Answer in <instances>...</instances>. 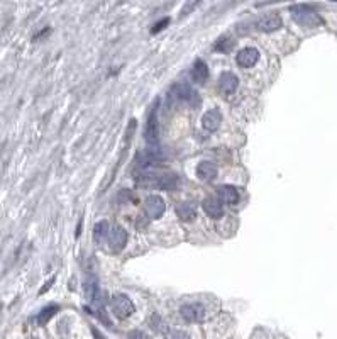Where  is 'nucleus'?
<instances>
[{"label": "nucleus", "instance_id": "f257e3e1", "mask_svg": "<svg viewBox=\"0 0 337 339\" xmlns=\"http://www.w3.org/2000/svg\"><path fill=\"white\" fill-rule=\"evenodd\" d=\"M290 12H292L295 22H298L300 26H305V28H317V26L322 24L320 16L308 5H292Z\"/></svg>", "mask_w": 337, "mask_h": 339}, {"label": "nucleus", "instance_id": "f03ea898", "mask_svg": "<svg viewBox=\"0 0 337 339\" xmlns=\"http://www.w3.org/2000/svg\"><path fill=\"white\" fill-rule=\"evenodd\" d=\"M173 98L176 102H185L190 107H197L200 104V97L195 92V89L188 83H178L170 90V100Z\"/></svg>", "mask_w": 337, "mask_h": 339}, {"label": "nucleus", "instance_id": "7ed1b4c3", "mask_svg": "<svg viewBox=\"0 0 337 339\" xmlns=\"http://www.w3.org/2000/svg\"><path fill=\"white\" fill-rule=\"evenodd\" d=\"M144 139L149 146H156L159 143V123H158V100L153 104L144 127Z\"/></svg>", "mask_w": 337, "mask_h": 339}, {"label": "nucleus", "instance_id": "20e7f679", "mask_svg": "<svg viewBox=\"0 0 337 339\" xmlns=\"http://www.w3.org/2000/svg\"><path fill=\"white\" fill-rule=\"evenodd\" d=\"M110 306H112L114 314H116L119 319H125L136 312V307H134L132 300L129 299L127 295H124V293L114 295L112 300H110Z\"/></svg>", "mask_w": 337, "mask_h": 339}, {"label": "nucleus", "instance_id": "39448f33", "mask_svg": "<svg viewBox=\"0 0 337 339\" xmlns=\"http://www.w3.org/2000/svg\"><path fill=\"white\" fill-rule=\"evenodd\" d=\"M107 243H109L110 249L114 253H119L122 251L127 245V231L122 226H114L109 229V234H107Z\"/></svg>", "mask_w": 337, "mask_h": 339}, {"label": "nucleus", "instance_id": "423d86ee", "mask_svg": "<svg viewBox=\"0 0 337 339\" xmlns=\"http://www.w3.org/2000/svg\"><path fill=\"white\" fill-rule=\"evenodd\" d=\"M144 211H146L148 217L151 219H159L163 217L164 211H166V204L159 195H149L146 200H144Z\"/></svg>", "mask_w": 337, "mask_h": 339}, {"label": "nucleus", "instance_id": "0eeeda50", "mask_svg": "<svg viewBox=\"0 0 337 339\" xmlns=\"http://www.w3.org/2000/svg\"><path fill=\"white\" fill-rule=\"evenodd\" d=\"M281 26H283L281 17L275 12L266 14V16L259 17L258 21H256V29L261 32H275V31H278V29H281Z\"/></svg>", "mask_w": 337, "mask_h": 339}, {"label": "nucleus", "instance_id": "6e6552de", "mask_svg": "<svg viewBox=\"0 0 337 339\" xmlns=\"http://www.w3.org/2000/svg\"><path fill=\"white\" fill-rule=\"evenodd\" d=\"M180 314L188 322H202L205 319V307L197 302L185 304V306L180 308Z\"/></svg>", "mask_w": 337, "mask_h": 339}, {"label": "nucleus", "instance_id": "1a4fd4ad", "mask_svg": "<svg viewBox=\"0 0 337 339\" xmlns=\"http://www.w3.org/2000/svg\"><path fill=\"white\" fill-rule=\"evenodd\" d=\"M149 185L156 186L159 190H164V192H173V190L180 186V178L175 173L159 175V177H153V182Z\"/></svg>", "mask_w": 337, "mask_h": 339}, {"label": "nucleus", "instance_id": "9d476101", "mask_svg": "<svg viewBox=\"0 0 337 339\" xmlns=\"http://www.w3.org/2000/svg\"><path fill=\"white\" fill-rule=\"evenodd\" d=\"M259 60V51L256 48H243L237 53L236 62L241 68H252Z\"/></svg>", "mask_w": 337, "mask_h": 339}, {"label": "nucleus", "instance_id": "9b49d317", "mask_svg": "<svg viewBox=\"0 0 337 339\" xmlns=\"http://www.w3.org/2000/svg\"><path fill=\"white\" fill-rule=\"evenodd\" d=\"M217 195L222 204H229V205H236L239 202V190L232 185H220L217 188Z\"/></svg>", "mask_w": 337, "mask_h": 339}, {"label": "nucleus", "instance_id": "f8f14e48", "mask_svg": "<svg viewBox=\"0 0 337 339\" xmlns=\"http://www.w3.org/2000/svg\"><path fill=\"white\" fill-rule=\"evenodd\" d=\"M220 123H222V116L217 109L207 110L204 114V117H202V125H204V129L209 132L217 131V129L220 127Z\"/></svg>", "mask_w": 337, "mask_h": 339}, {"label": "nucleus", "instance_id": "ddd939ff", "mask_svg": "<svg viewBox=\"0 0 337 339\" xmlns=\"http://www.w3.org/2000/svg\"><path fill=\"white\" fill-rule=\"evenodd\" d=\"M202 207H204L205 214L209 217H212V219H220V217L224 216L222 202L219 199H215V197H207L204 200V204H202Z\"/></svg>", "mask_w": 337, "mask_h": 339}, {"label": "nucleus", "instance_id": "4468645a", "mask_svg": "<svg viewBox=\"0 0 337 339\" xmlns=\"http://www.w3.org/2000/svg\"><path fill=\"white\" fill-rule=\"evenodd\" d=\"M217 175H219V168H217V165L212 161H202L200 165L197 166V177L204 182L215 180Z\"/></svg>", "mask_w": 337, "mask_h": 339}, {"label": "nucleus", "instance_id": "2eb2a0df", "mask_svg": "<svg viewBox=\"0 0 337 339\" xmlns=\"http://www.w3.org/2000/svg\"><path fill=\"white\" fill-rule=\"evenodd\" d=\"M237 85H239V78L236 77L232 71H224L219 78V87L224 93H232L236 92Z\"/></svg>", "mask_w": 337, "mask_h": 339}, {"label": "nucleus", "instance_id": "dca6fc26", "mask_svg": "<svg viewBox=\"0 0 337 339\" xmlns=\"http://www.w3.org/2000/svg\"><path fill=\"white\" fill-rule=\"evenodd\" d=\"M161 159H163V156H161V153H159V151L148 150V151H144V153L137 154L136 163H139V166H144V168H148V166L158 165Z\"/></svg>", "mask_w": 337, "mask_h": 339}, {"label": "nucleus", "instance_id": "f3484780", "mask_svg": "<svg viewBox=\"0 0 337 339\" xmlns=\"http://www.w3.org/2000/svg\"><path fill=\"white\" fill-rule=\"evenodd\" d=\"M190 75L195 83H205L207 80H209V66H207V63L204 60H197V62L193 63Z\"/></svg>", "mask_w": 337, "mask_h": 339}, {"label": "nucleus", "instance_id": "a211bd4d", "mask_svg": "<svg viewBox=\"0 0 337 339\" xmlns=\"http://www.w3.org/2000/svg\"><path fill=\"white\" fill-rule=\"evenodd\" d=\"M176 216H178L182 220H185V222H190V220L195 219L197 211H195V207L190 204V202H182V204L176 205Z\"/></svg>", "mask_w": 337, "mask_h": 339}, {"label": "nucleus", "instance_id": "6ab92c4d", "mask_svg": "<svg viewBox=\"0 0 337 339\" xmlns=\"http://www.w3.org/2000/svg\"><path fill=\"white\" fill-rule=\"evenodd\" d=\"M110 224L107 220H100V222L95 224L93 227V239L97 245H102L103 241H107V234H109Z\"/></svg>", "mask_w": 337, "mask_h": 339}, {"label": "nucleus", "instance_id": "aec40b11", "mask_svg": "<svg viewBox=\"0 0 337 339\" xmlns=\"http://www.w3.org/2000/svg\"><path fill=\"white\" fill-rule=\"evenodd\" d=\"M58 310H60V307L56 306V304H51V306L44 307L43 310H41L39 314H37L36 322L39 324V326H44V324H48V322H49V319H51L53 315H55Z\"/></svg>", "mask_w": 337, "mask_h": 339}, {"label": "nucleus", "instance_id": "412c9836", "mask_svg": "<svg viewBox=\"0 0 337 339\" xmlns=\"http://www.w3.org/2000/svg\"><path fill=\"white\" fill-rule=\"evenodd\" d=\"M163 334H164V339H190L188 334L180 329H164Z\"/></svg>", "mask_w": 337, "mask_h": 339}, {"label": "nucleus", "instance_id": "4be33fe9", "mask_svg": "<svg viewBox=\"0 0 337 339\" xmlns=\"http://www.w3.org/2000/svg\"><path fill=\"white\" fill-rule=\"evenodd\" d=\"M127 338H129V339H149V338H148V334H146V333H143V331H139V329L131 331Z\"/></svg>", "mask_w": 337, "mask_h": 339}, {"label": "nucleus", "instance_id": "5701e85b", "mask_svg": "<svg viewBox=\"0 0 337 339\" xmlns=\"http://www.w3.org/2000/svg\"><path fill=\"white\" fill-rule=\"evenodd\" d=\"M168 22H170V19H163V21L161 22H158V24H154V28H153V34H156V32H159V31H163V29H164V26H168Z\"/></svg>", "mask_w": 337, "mask_h": 339}, {"label": "nucleus", "instance_id": "b1692460", "mask_svg": "<svg viewBox=\"0 0 337 339\" xmlns=\"http://www.w3.org/2000/svg\"><path fill=\"white\" fill-rule=\"evenodd\" d=\"M92 333H93V336H95V339H105V338H103V336H102V334H100V333H98V331H97V329H95V327H92Z\"/></svg>", "mask_w": 337, "mask_h": 339}]
</instances>
